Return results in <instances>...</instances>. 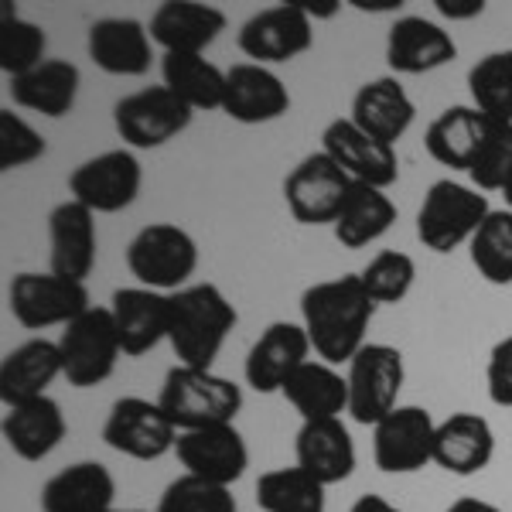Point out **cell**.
I'll return each instance as SVG.
<instances>
[{
    "label": "cell",
    "instance_id": "6da1fadb",
    "mask_svg": "<svg viewBox=\"0 0 512 512\" xmlns=\"http://www.w3.org/2000/svg\"><path fill=\"white\" fill-rule=\"evenodd\" d=\"M379 304L369 297L359 274H342L311 284L301 294V325L311 338V349L328 366H349L355 352L366 345Z\"/></svg>",
    "mask_w": 512,
    "mask_h": 512
},
{
    "label": "cell",
    "instance_id": "7a4b0ae2",
    "mask_svg": "<svg viewBox=\"0 0 512 512\" xmlns=\"http://www.w3.org/2000/svg\"><path fill=\"white\" fill-rule=\"evenodd\" d=\"M236 308L219 284H188L185 291L171 294L168 342L178 355V366L212 369L236 328Z\"/></svg>",
    "mask_w": 512,
    "mask_h": 512
},
{
    "label": "cell",
    "instance_id": "3957f363",
    "mask_svg": "<svg viewBox=\"0 0 512 512\" xmlns=\"http://www.w3.org/2000/svg\"><path fill=\"white\" fill-rule=\"evenodd\" d=\"M158 403L175 420L178 431H198V427L233 424L243 410V390L212 369L171 366Z\"/></svg>",
    "mask_w": 512,
    "mask_h": 512
},
{
    "label": "cell",
    "instance_id": "277c9868",
    "mask_svg": "<svg viewBox=\"0 0 512 512\" xmlns=\"http://www.w3.org/2000/svg\"><path fill=\"white\" fill-rule=\"evenodd\" d=\"M489 195L472 185L441 178L427 188L417 212V239L431 253H451L458 246L472 243L482 222L489 219Z\"/></svg>",
    "mask_w": 512,
    "mask_h": 512
},
{
    "label": "cell",
    "instance_id": "5b68a950",
    "mask_svg": "<svg viewBox=\"0 0 512 512\" xmlns=\"http://www.w3.org/2000/svg\"><path fill=\"white\" fill-rule=\"evenodd\" d=\"M127 267L137 277V287L178 294L198 270V243L175 222H151L130 239Z\"/></svg>",
    "mask_w": 512,
    "mask_h": 512
},
{
    "label": "cell",
    "instance_id": "8992f818",
    "mask_svg": "<svg viewBox=\"0 0 512 512\" xmlns=\"http://www.w3.org/2000/svg\"><path fill=\"white\" fill-rule=\"evenodd\" d=\"M59 349H62V376L69 379V386L93 390V386L106 383L123 355L113 311L93 304L86 315H79L72 325H65Z\"/></svg>",
    "mask_w": 512,
    "mask_h": 512
},
{
    "label": "cell",
    "instance_id": "52a82bcc",
    "mask_svg": "<svg viewBox=\"0 0 512 512\" xmlns=\"http://www.w3.org/2000/svg\"><path fill=\"white\" fill-rule=\"evenodd\" d=\"M349 417L362 427H376L386 414L400 407V390L407 369L393 345L366 342L349 362Z\"/></svg>",
    "mask_w": 512,
    "mask_h": 512
},
{
    "label": "cell",
    "instance_id": "ba28073f",
    "mask_svg": "<svg viewBox=\"0 0 512 512\" xmlns=\"http://www.w3.org/2000/svg\"><path fill=\"white\" fill-rule=\"evenodd\" d=\"M7 304H11V315L21 328L28 332H45L55 325H72L79 315H86L93 304H89L86 284L59 274H35V270H24L11 280L7 287Z\"/></svg>",
    "mask_w": 512,
    "mask_h": 512
},
{
    "label": "cell",
    "instance_id": "9c48e42d",
    "mask_svg": "<svg viewBox=\"0 0 512 512\" xmlns=\"http://www.w3.org/2000/svg\"><path fill=\"white\" fill-rule=\"evenodd\" d=\"M192 117H195L192 106L181 103L164 82L161 86L137 89V93L123 96L113 106V127H117L120 140H127L137 151L164 147L168 140L185 134Z\"/></svg>",
    "mask_w": 512,
    "mask_h": 512
},
{
    "label": "cell",
    "instance_id": "30bf717a",
    "mask_svg": "<svg viewBox=\"0 0 512 512\" xmlns=\"http://www.w3.org/2000/svg\"><path fill=\"white\" fill-rule=\"evenodd\" d=\"M175 420L164 414L158 400H144V396H120L110 407L103 424V441L123 458L134 461H158L178 444Z\"/></svg>",
    "mask_w": 512,
    "mask_h": 512
},
{
    "label": "cell",
    "instance_id": "8fae6325",
    "mask_svg": "<svg viewBox=\"0 0 512 512\" xmlns=\"http://www.w3.org/2000/svg\"><path fill=\"white\" fill-rule=\"evenodd\" d=\"M140 188H144V168L127 147L96 154L69 175V195L96 216H113V212L130 209Z\"/></svg>",
    "mask_w": 512,
    "mask_h": 512
},
{
    "label": "cell",
    "instance_id": "7c38bea8",
    "mask_svg": "<svg viewBox=\"0 0 512 512\" xmlns=\"http://www.w3.org/2000/svg\"><path fill=\"white\" fill-rule=\"evenodd\" d=\"M355 181L325 151L301 158L284 178V202L301 226H328L338 219Z\"/></svg>",
    "mask_w": 512,
    "mask_h": 512
},
{
    "label": "cell",
    "instance_id": "4fadbf2b",
    "mask_svg": "<svg viewBox=\"0 0 512 512\" xmlns=\"http://www.w3.org/2000/svg\"><path fill=\"white\" fill-rule=\"evenodd\" d=\"M437 420L417 403H400L373 427V461L386 475H414L434 465Z\"/></svg>",
    "mask_w": 512,
    "mask_h": 512
},
{
    "label": "cell",
    "instance_id": "5bb4252c",
    "mask_svg": "<svg viewBox=\"0 0 512 512\" xmlns=\"http://www.w3.org/2000/svg\"><path fill=\"white\" fill-rule=\"evenodd\" d=\"M239 52L256 65H280L297 55L311 52L315 45V21L304 18L291 0H280L274 7L256 11L250 21H243L236 35Z\"/></svg>",
    "mask_w": 512,
    "mask_h": 512
},
{
    "label": "cell",
    "instance_id": "9a60e30c",
    "mask_svg": "<svg viewBox=\"0 0 512 512\" xmlns=\"http://www.w3.org/2000/svg\"><path fill=\"white\" fill-rule=\"evenodd\" d=\"M175 454L185 468V475L209 478V482L229 485L246 475L250 468V448H246L243 434L236 424H216V427H198V431H181Z\"/></svg>",
    "mask_w": 512,
    "mask_h": 512
},
{
    "label": "cell",
    "instance_id": "2e32d148",
    "mask_svg": "<svg viewBox=\"0 0 512 512\" xmlns=\"http://www.w3.org/2000/svg\"><path fill=\"white\" fill-rule=\"evenodd\" d=\"M311 338L304 325L294 321H274L260 332L253 349L246 352V386L256 393H284L287 379H291L304 362L311 359Z\"/></svg>",
    "mask_w": 512,
    "mask_h": 512
},
{
    "label": "cell",
    "instance_id": "e0dca14e",
    "mask_svg": "<svg viewBox=\"0 0 512 512\" xmlns=\"http://www.w3.org/2000/svg\"><path fill=\"white\" fill-rule=\"evenodd\" d=\"M321 151L332 158L338 168L345 171L352 181L373 188H390L400 178V158H396V147H386L362 134L349 117H338L325 127L321 134Z\"/></svg>",
    "mask_w": 512,
    "mask_h": 512
},
{
    "label": "cell",
    "instance_id": "ac0fdd59",
    "mask_svg": "<svg viewBox=\"0 0 512 512\" xmlns=\"http://www.w3.org/2000/svg\"><path fill=\"white\" fill-rule=\"evenodd\" d=\"M291 110V93L284 79L274 69L256 62H239L226 69V96H222V113L246 127L280 120Z\"/></svg>",
    "mask_w": 512,
    "mask_h": 512
},
{
    "label": "cell",
    "instance_id": "d6986e66",
    "mask_svg": "<svg viewBox=\"0 0 512 512\" xmlns=\"http://www.w3.org/2000/svg\"><path fill=\"white\" fill-rule=\"evenodd\" d=\"M48 239H52L48 270L86 284V277L96 267V246H99L96 212H89L76 198H65V202L52 209V216H48Z\"/></svg>",
    "mask_w": 512,
    "mask_h": 512
},
{
    "label": "cell",
    "instance_id": "ffe728a7",
    "mask_svg": "<svg viewBox=\"0 0 512 512\" xmlns=\"http://www.w3.org/2000/svg\"><path fill=\"white\" fill-rule=\"evenodd\" d=\"M151 45L154 38L147 31V24H140L134 18H99L89 24V38H86L89 59L106 76H123V79L147 76L154 65Z\"/></svg>",
    "mask_w": 512,
    "mask_h": 512
},
{
    "label": "cell",
    "instance_id": "44dd1931",
    "mask_svg": "<svg viewBox=\"0 0 512 512\" xmlns=\"http://www.w3.org/2000/svg\"><path fill=\"white\" fill-rule=\"evenodd\" d=\"M349 120L362 134L379 140V144L396 147V140L414 127L417 106H414V99L407 96V89L400 86V79L379 76V79L362 82V86L355 89Z\"/></svg>",
    "mask_w": 512,
    "mask_h": 512
},
{
    "label": "cell",
    "instance_id": "7402d4cb",
    "mask_svg": "<svg viewBox=\"0 0 512 512\" xmlns=\"http://www.w3.org/2000/svg\"><path fill=\"white\" fill-rule=\"evenodd\" d=\"M154 45L181 55H205V48L226 31V14L212 4H198V0H164L158 11L151 14Z\"/></svg>",
    "mask_w": 512,
    "mask_h": 512
},
{
    "label": "cell",
    "instance_id": "603a6c76",
    "mask_svg": "<svg viewBox=\"0 0 512 512\" xmlns=\"http://www.w3.org/2000/svg\"><path fill=\"white\" fill-rule=\"evenodd\" d=\"M294 465L315 475L321 485H338L355 472V441L342 417L335 420H301L294 437Z\"/></svg>",
    "mask_w": 512,
    "mask_h": 512
},
{
    "label": "cell",
    "instance_id": "cb8c5ba5",
    "mask_svg": "<svg viewBox=\"0 0 512 512\" xmlns=\"http://www.w3.org/2000/svg\"><path fill=\"white\" fill-rule=\"evenodd\" d=\"M113 321H117L123 355L140 359L168 338L171 321V294L151 291V287H120L110 301Z\"/></svg>",
    "mask_w": 512,
    "mask_h": 512
},
{
    "label": "cell",
    "instance_id": "d4e9b609",
    "mask_svg": "<svg viewBox=\"0 0 512 512\" xmlns=\"http://www.w3.org/2000/svg\"><path fill=\"white\" fill-rule=\"evenodd\" d=\"M458 45H454L451 31L427 18H400L393 21L390 35H386V62H390L393 76H424L441 65L454 62Z\"/></svg>",
    "mask_w": 512,
    "mask_h": 512
},
{
    "label": "cell",
    "instance_id": "484cf974",
    "mask_svg": "<svg viewBox=\"0 0 512 512\" xmlns=\"http://www.w3.org/2000/svg\"><path fill=\"white\" fill-rule=\"evenodd\" d=\"M495 458V431L482 414L458 410L437 424L434 434V465L448 475L468 478L492 465Z\"/></svg>",
    "mask_w": 512,
    "mask_h": 512
},
{
    "label": "cell",
    "instance_id": "4316f807",
    "mask_svg": "<svg viewBox=\"0 0 512 512\" xmlns=\"http://www.w3.org/2000/svg\"><path fill=\"white\" fill-rule=\"evenodd\" d=\"M62 376V349L48 338H28L18 349H11L0 362V400L4 407L41 400L48 386Z\"/></svg>",
    "mask_w": 512,
    "mask_h": 512
},
{
    "label": "cell",
    "instance_id": "83f0119b",
    "mask_svg": "<svg viewBox=\"0 0 512 512\" xmlns=\"http://www.w3.org/2000/svg\"><path fill=\"white\" fill-rule=\"evenodd\" d=\"M0 434L21 461H45L65 441L69 424H65L59 403L52 396H41V400L18 403V407H4Z\"/></svg>",
    "mask_w": 512,
    "mask_h": 512
},
{
    "label": "cell",
    "instance_id": "f1b7e54d",
    "mask_svg": "<svg viewBox=\"0 0 512 512\" xmlns=\"http://www.w3.org/2000/svg\"><path fill=\"white\" fill-rule=\"evenodd\" d=\"M117 478L99 461H76L41 485V512H113Z\"/></svg>",
    "mask_w": 512,
    "mask_h": 512
},
{
    "label": "cell",
    "instance_id": "f546056e",
    "mask_svg": "<svg viewBox=\"0 0 512 512\" xmlns=\"http://www.w3.org/2000/svg\"><path fill=\"white\" fill-rule=\"evenodd\" d=\"M492 134V120L475 106H448L424 134L427 154L451 171H472L482 154L485 140Z\"/></svg>",
    "mask_w": 512,
    "mask_h": 512
},
{
    "label": "cell",
    "instance_id": "4dcf8cb0",
    "mask_svg": "<svg viewBox=\"0 0 512 512\" xmlns=\"http://www.w3.org/2000/svg\"><path fill=\"white\" fill-rule=\"evenodd\" d=\"M79 86H82L79 65H72L69 59H45L28 76L11 79L7 89H11L14 103L24 106V110L59 120L76 110Z\"/></svg>",
    "mask_w": 512,
    "mask_h": 512
},
{
    "label": "cell",
    "instance_id": "1f68e13d",
    "mask_svg": "<svg viewBox=\"0 0 512 512\" xmlns=\"http://www.w3.org/2000/svg\"><path fill=\"white\" fill-rule=\"evenodd\" d=\"M284 400L301 420H335L349 414V379L321 359H308L287 379Z\"/></svg>",
    "mask_w": 512,
    "mask_h": 512
},
{
    "label": "cell",
    "instance_id": "d6a6232c",
    "mask_svg": "<svg viewBox=\"0 0 512 512\" xmlns=\"http://www.w3.org/2000/svg\"><path fill=\"white\" fill-rule=\"evenodd\" d=\"M396 216H400V212H396V202L383 192V188L355 181L332 229H335V239L345 246V250H362V246L376 243V239H383L390 233Z\"/></svg>",
    "mask_w": 512,
    "mask_h": 512
},
{
    "label": "cell",
    "instance_id": "836d02e7",
    "mask_svg": "<svg viewBox=\"0 0 512 512\" xmlns=\"http://www.w3.org/2000/svg\"><path fill=\"white\" fill-rule=\"evenodd\" d=\"M161 79L181 103L192 110H222L226 96V72L205 55H181L168 52L161 59Z\"/></svg>",
    "mask_w": 512,
    "mask_h": 512
},
{
    "label": "cell",
    "instance_id": "e575fe53",
    "mask_svg": "<svg viewBox=\"0 0 512 512\" xmlns=\"http://www.w3.org/2000/svg\"><path fill=\"white\" fill-rule=\"evenodd\" d=\"M256 506L263 512H325V485L304 468H270L256 478Z\"/></svg>",
    "mask_w": 512,
    "mask_h": 512
},
{
    "label": "cell",
    "instance_id": "d590c367",
    "mask_svg": "<svg viewBox=\"0 0 512 512\" xmlns=\"http://www.w3.org/2000/svg\"><path fill=\"white\" fill-rule=\"evenodd\" d=\"M45 48L48 35L41 24L24 21L11 4L0 7V72L7 76V82L38 69L45 62Z\"/></svg>",
    "mask_w": 512,
    "mask_h": 512
},
{
    "label": "cell",
    "instance_id": "8d00e7d4",
    "mask_svg": "<svg viewBox=\"0 0 512 512\" xmlns=\"http://www.w3.org/2000/svg\"><path fill=\"white\" fill-rule=\"evenodd\" d=\"M472 106L492 123H512V52H489L468 72Z\"/></svg>",
    "mask_w": 512,
    "mask_h": 512
},
{
    "label": "cell",
    "instance_id": "74e56055",
    "mask_svg": "<svg viewBox=\"0 0 512 512\" xmlns=\"http://www.w3.org/2000/svg\"><path fill=\"white\" fill-rule=\"evenodd\" d=\"M468 256L478 277H485L495 287L512 284V212L509 209H492L489 219L482 222V229L468 243Z\"/></svg>",
    "mask_w": 512,
    "mask_h": 512
},
{
    "label": "cell",
    "instance_id": "f35d334b",
    "mask_svg": "<svg viewBox=\"0 0 512 512\" xmlns=\"http://www.w3.org/2000/svg\"><path fill=\"white\" fill-rule=\"evenodd\" d=\"M362 284L376 304H400L403 297L414 291L417 263L403 250H383L362 267Z\"/></svg>",
    "mask_w": 512,
    "mask_h": 512
},
{
    "label": "cell",
    "instance_id": "ab89813d",
    "mask_svg": "<svg viewBox=\"0 0 512 512\" xmlns=\"http://www.w3.org/2000/svg\"><path fill=\"white\" fill-rule=\"evenodd\" d=\"M158 512H239V509L229 485L209 482V478H198V475H178L161 492Z\"/></svg>",
    "mask_w": 512,
    "mask_h": 512
},
{
    "label": "cell",
    "instance_id": "60d3db41",
    "mask_svg": "<svg viewBox=\"0 0 512 512\" xmlns=\"http://www.w3.org/2000/svg\"><path fill=\"white\" fill-rule=\"evenodd\" d=\"M468 178L475 181L478 192H506L512 185V123H492V134Z\"/></svg>",
    "mask_w": 512,
    "mask_h": 512
},
{
    "label": "cell",
    "instance_id": "b9f144b4",
    "mask_svg": "<svg viewBox=\"0 0 512 512\" xmlns=\"http://www.w3.org/2000/svg\"><path fill=\"white\" fill-rule=\"evenodd\" d=\"M45 137L14 110H0V171H18L45 158Z\"/></svg>",
    "mask_w": 512,
    "mask_h": 512
},
{
    "label": "cell",
    "instance_id": "7bdbcfd3",
    "mask_svg": "<svg viewBox=\"0 0 512 512\" xmlns=\"http://www.w3.org/2000/svg\"><path fill=\"white\" fill-rule=\"evenodd\" d=\"M485 383H489V400L495 407H512V335L492 345Z\"/></svg>",
    "mask_w": 512,
    "mask_h": 512
},
{
    "label": "cell",
    "instance_id": "ee69618b",
    "mask_svg": "<svg viewBox=\"0 0 512 512\" xmlns=\"http://www.w3.org/2000/svg\"><path fill=\"white\" fill-rule=\"evenodd\" d=\"M434 7L448 21H472L485 11V0H434Z\"/></svg>",
    "mask_w": 512,
    "mask_h": 512
},
{
    "label": "cell",
    "instance_id": "f6af8a7d",
    "mask_svg": "<svg viewBox=\"0 0 512 512\" xmlns=\"http://www.w3.org/2000/svg\"><path fill=\"white\" fill-rule=\"evenodd\" d=\"M291 4L311 21H332L342 11V0H291Z\"/></svg>",
    "mask_w": 512,
    "mask_h": 512
},
{
    "label": "cell",
    "instance_id": "bcb514c9",
    "mask_svg": "<svg viewBox=\"0 0 512 512\" xmlns=\"http://www.w3.org/2000/svg\"><path fill=\"white\" fill-rule=\"evenodd\" d=\"M349 512H403L400 506H393L390 499H383V495L369 492V495H359V499L352 502Z\"/></svg>",
    "mask_w": 512,
    "mask_h": 512
},
{
    "label": "cell",
    "instance_id": "7dc6e473",
    "mask_svg": "<svg viewBox=\"0 0 512 512\" xmlns=\"http://www.w3.org/2000/svg\"><path fill=\"white\" fill-rule=\"evenodd\" d=\"M444 512H502V509L489 499H478V495H461Z\"/></svg>",
    "mask_w": 512,
    "mask_h": 512
},
{
    "label": "cell",
    "instance_id": "c3c4849f",
    "mask_svg": "<svg viewBox=\"0 0 512 512\" xmlns=\"http://www.w3.org/2000/svg\"><path fill=\"white\" fill-rule=\"evenodd\" d=\"M352 7H359V11H396V7L403 4V0H349Z\"/></svg>",
    "mask_w": 512,
    "mask_h": 512
},
{
    "label": "cell",
    "instance_id": "681fc988",
    "mask_svg": "<svg viewBox=\"0 0 512 512\" xmlns=\"http://www.w3.org/2000/svg\"><path fill=\"white\" fill-rule=\"evenodd\" d=\"M502 195H506V209L512 212V185L506 188V192H502Z\"/></svg>",
    "mask_w": 512,
    "mask_h": 512
},
{
    "label": "cell",
    "instance_id": "f907efd6",
    "mask_svg": "<svg viewBox=\"0 0 512 512\" xmlns=\"http://www.w3.org/2000/svg\"><path fill=\"white\" fill-rule=\"evenodd\" d=\"M113 512H147V509H113ZM154 512H158V509H154Z\"/></svg>",
    "mask_w": 512,
    "mask_h": 512
}]
</instances>
